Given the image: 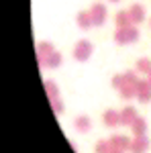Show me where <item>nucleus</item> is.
I'll return each instance as SVG.
<instances>
[{
    "label": "nucleus",
    "instance_id": "f257e3e1",
    "mask_svg": "<svg viewBox=\"0 0 151 153\" xmlns=\"http://www.w3.org/2000/svg\"><path fill=\"white\" fill-rule=\"evenodd\" d=\"M137 39H139V29H137V25L127 27V29H116V33H115V43L116 45H131V43H135Z\"/></svg>",
    "mask_w": 151,
    "mask_h": 153
},
{
    "label": "nucleus",
    "instance_id": "f03ea898",
    "mask_svg": "<svg viewBox=\"0 0 151 153\" xmlns=\"http://www.w3.org/2000/svg\"><path fill=\"white\" fill-rule=\"evenodd\" d=\"M92 53H94V45L88 39H80L74 47V59L76 61H88L92 57Z\"/></svg>",
    "mask_w": 151,
    "mask_h": 153
},
{
    "label": "nucleus",
    "instance_id": "7ed1b4c3",
    "mask_svg": "<svg viewBox=\"0 0 151 153\" xmlns=\"http://www.w3.org/2000/svg\"><path fill=\"white\" fill-rule=\"evenodd\" d=\"M90 16H92L94 27H102L106 23V6L100 2H94L90 6Z\"/></svg>",
    "mask_w": 151,
    "mask_h": 153
},
{
    "label": "nucleus",
    "instance_id": "20e7f679",
    "mask_svg": "<svg viewBox=\"0 0 151 153\" xmlns=\"http://www.w3.org/2000/svg\"><path fill=\"white\" fill-rule=\"evenodd\" d=\"M149 147H151L149 139L143 135V137H135V139H133L129 151H131V153H147V151H149Z\"/></svg>",
    "mask_w": 151,
    "mask_h": 153
},
{
    "label": "nucleus",
    "instance_id": "39448f33",
    "mask_svg": "<svg viewBox=\"0 0 151 153\" xmlns=\"http://www.w3.org/2000/svg\"><path fill=\"white\" fill-rule=\"evenodd\" d=\"M137 117H139V114H137V108H135V106H125V108L121 110V125L131 127Z\"/></svg>",
    "mask_w": 151,
    "mask_h": 153
},
{
    "label": "nucleus",
    "instance_id": "423d86ee",
    "mask_svg": "<svg viewBox=\"0 0 151 153\" xmlns=\"http://www.w3.org/2000/svg\"><path fill=\"white\" fill-rule=\"evenodd\" d=\"M102 120H104L106 127H118V125H121V110H112V108L104 110Z\"/></svg>",
    "mask_w": 151,
    "mask_h": 153
},
{
    "label": "nucleus",
    "instance_id": "0eeeda50",
    "mask_svg": "<svg viewBox=\"0 0 151 153\" xmlns=\"http://www.w3.org/2000/svg\"><path fill=\"white\" fill-rule=\"evenodd\" d=\"M110 143H112V147H115V149L129 151V149H131L133 139H129V137H125V135H112V137H110Z\"/></svg>",
    "mask_w": 151,
    "mask_h": 153
},
{
    "label": "nucleus",
    "instance_id": "6e6552de",
    "mask_svg": "<svg viewBox=\"0 0 151 153\" xmlns=\"http://www.w3.org/2000/svg\"><path fill=\"white\" fill-rule=\"evenodd\" d=\"M129 14H131L133 25H141L143 21H145V8H143L141 4H133V6L129 8Z\"/></svg>",
    "mask_w": 151,
    "mask_h": 153
},
{
    "label": "nucleus",
    "instance_id": "1a4fd4ad",
    "mask_svg": "<svg viewBox=\"0 0 151 153\" xmlns=\"http://www.w3.org/2000/svg\"><path fill=\"white\" fill-rule=\"evenodd\" d=\"M76 23H78V27H80L82 31H88L90 27H94L92 16H90V10H82V12H78V16H76Z\"/></svg>",
    "mask_w": 151,
    "mask_h": 153
},
{
    "label": "nucleus",
    "instance_id": "9d476101",
    "mask_svg": "<svg viewBox=\"0 0 151 153\" xmlns=\"http://www.w3.org/2000/svg\"><path fill=\"white\" fill-rule=\"evenodd\" d=\"M74 129L78 131V133H88V131H92V120L86 117V114H80V117L74 120Z\"/></svg>",
    "mask_w": 151,
    "mask_h": 153
},
{
    "label": "nucleus",
    "instance_id": "9b49d317",
    "mask_svg": "<svg viewBox=\"0 0 151 153\" xmlns=\"http://www.w3.org/2000/svg\"><path fill=\"white\" fill-rule=\"evenodd\" d=\"M116 21V29H127V27H133V21H131V14L129 10H118L115 16Z\"/></svg>",
    "mask_w": 151,
    "mask_h": 153
},
{
    "label": "nucleus",
    "instance_id": "f8f14e48",
    "mask_svg": "<svg viewBox=\"0 0 151 153\" xmlns=\"http://www.w3.org/2000/svg\"><path fill=\"white\" fill-rule=\"evenodd\" d=\"M131 129H133V135H135V137H143V135L147 133V120L143 117H137L135 123L131 125Z\"/></svg>",
    "mask_w": 151,
    "mask_h": 153
},
{
    "label": "nucleus",
    "instance_id": "ddd939ff",
    "mask_svg": "<svg viewBox=\"0 0 151 153\" xmlns=\"http://www.w3.org/2000/svg\"><path fill=\"white\" fill-rule=\"evenodd\" d=\"M61 63H63V55H61L59 51H53L49 57H45V68H49V70H55Z\"/></svg>",
    "mask_w": 151,
    "mask_h": 153
},
{
    "label": "nucleus",
    "instance_id": "4468645a",
    "mask_svg": "<svg viewBox=\"0 0 151 153\" xmlns=\"http://www.w3.org/2000/svg\"><path fill=\"white\" fill-rule=\"evenodd\" d=\"M118 94L123 100H137V88L133 86V84H125L121 90H118Z\"/></svg>",
    "mask_w": 151,
    "mask_h": 153
},
{
    "label": "nucleus",
    "instance_id": "2eb2a0df",
    "mask_svg": "<svg viewBox=\"0 0 151 153\" xmlns=\"http://www.w3.org/2000/svg\"><path fill=\"white\" fill-rule=\"evenodd\" d=\"M53 51H55V47H53V43H49V41L37 43V57H49Z\"/></svg>",
    "mask_w": 151,
    "mask_h": 153
},
{
    "label": "nucleus",
    "instance_id": "dca6fc26",
    "mask_svg": "<svg viewBox=\"0 0 151 153\" xmlns=\"http://www.w3.org/2000/svg\"><path fill=\"white\" fill-rule=\"evenodd\" d=\"M135 70L139 71V74H143V76H147L151 71V59L149 57H141L135 61Z\"/></svg>",
    "mask_w": 151,
    "mask_h": 153
},
{
    "label": "nucleus",
    "instance_id": "f3484780",
    "mask_svg": "<svg viewBox=\"0 0 151 153\" xmlns=\"http://www.w3.org/2000/svg\"><path fill=\"white\" fill-rule=\"evenodd\" d=\"M43 88H45V92H47V98L59 96V88H57V84L53 82V80H45V82H43Z\"/></svg>",
    "mask_w": 151,
    "mask_h": 153
},
{
    "label": "nucleus",
    "instance_id": "a211bd4d",
    "mask_svg": "<svg viewBox=\"0 0 151 153\" xmlns=\"http://www.w3.org/2000/svg\"><path fill=\"white\" fill-rule=\"evenodd\" d=\"M112 151V143L110 139L106 141V139H100V141L96 143V153H110Z\"/></svg>",
    "mask_w": 151,
    "mask_h": 153
},
{
    "label": "nucleus",
    "instance_id": "6ab92c4d",
    "mask_svg": "<svg viewBox=\"0 0 151 153\" xmlns=\"http://www.w3.org/2000/svg\"><path fill=\"white\" fill-rule=\"evenodd\" d=\"M49 104H51V108H53V112H55V114H61V112H63V102H61V98H59V96L49 98Z\"/></svg>",
    "mask_w": 151,
    "mask_h": 153
},
{
    "label": "nucleus",
    "instance_id": "aec40b11",
    "mask_svg": "<svg viewBox=\"0 0 151 153\" xmlns=\"http://www.w3.org/2000/svg\"><path fill=\"white\" fill-rule=\"evenodd\" d=\"M125 80H127V84H135L139 82V71L137 70H129V71H125Z\"/></svg>",
    "mask_w": 151,
    "mask_h": 153
},
{
    "label": "nucleus",
    "instance_id": "412c9836",
    "mask_svg": "<svg viewBox=\"0 0 151 153\" xmlns=\"http://www.w3.org/2000/svg\"><path fill=\"white\" fill-rule=\"evenodd\" d=\"M125 84H127V80H125V74H115V76H112V86H115L116 90H121Z\"/></svg>",
    "mask_w": 151,
    "mask_h": 153
},
{
    "label": "nucleus",
    "instance_id": "4be33fe9",
    "mask_svg": "<svg viewBox=\"0 0 151 153\" xmlns=\"http://www.w3.org/2000/svg\"><path fill=\"white\" fill-rule=\"evenodd\" d=\"M137 100L141 104H149L151 102V88L149 90H143V92H137Z\"/></svg>",
    "mask_w": 151,
    "mask_h": 153
},
{
    "label": "nucleus",
    "instance_id": "5701e85b",
    "mask_svg": "<svg viewBox=\"0 0 151 153\" xmlns=\"http://www.w3.org/2000/svg\"><path fill=\"white\" fill-rule=\"evenodd\" d=\"M110 153H125V151H123V149H115V147H112V151H110Z\"/></svg>",
    "mask_w": 151,
    "mask_h": 153
},
{
    "label": "nucleus",
    "instance_id": "b1692460",
    "mask_svg": "<svg viewBox=\"0 0 151 153\" xmlns=\"http://www.w3.org/2000/svg\"><path fill=\"white\" fill-rule=\"evenodd\" d=\"M147 80H149V84H151V71H149V74H147Z\"/></svg>",
    "mask_w": 151,
    "mask_h": 153
},
{
    "label": "nucleus",
    "instance_id": "393cba45",
    "mask_svg": "<svg viewBox=\"0 0 151 153\" xmlns=\"http://www.w3.org/2000/svg\"><path fill=\"white\" fill-rule=\"evenodd\" d=\"M110 2H121V0H110Z\"/></svg>",
    "mask_w": 151,
    "mask_h": 153
}]
</instances>
